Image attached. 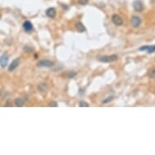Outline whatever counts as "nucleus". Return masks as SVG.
Here are the masks:
<instances>
[{
  "instance_id": "obj_1",
  "label": "nucleus",
  "mask_w": 155,
  "mask_h": 155,
  "mask_svg": "<svg viewBox=\"0 0 155 155\" xmlns=\"http://www.w3.org/2000/svg\"><path fill=\"white\" fill-rule=\"evenodd\" d=\"M118 59V56L115 54H112L110 56H103L99 59V61L102 63H112Z\"/></svg>"
},
{
  "instance_id": "obj_2",
  "label": "nucleus",
  "mask_w": 155,
  "mask_h": 155,
  "mask_svg": "<svg viewBox=\"0 0 155 155\" xmlns=\"http://www.w3.org/2000/svg\"><path fill=\"white\" fill-rule=\"evenodd\" d=\"M54 65L53 62L50 60H47V59H42V60H40L38 61L37 63V67H50Z\"/></svg>"
},
{
  "instance_id": "obj_3",
  "label": "nucleus",
  "mask_w": 155,
  "mask_h": 155,
  "mask_svg": "<svg viewBox=\"0 0 155 155\" xmlns=\"http://www.w3.org/2000/svg\"><path fill=\"white\" fill-rule=\"evenodd\" d=\"M131 26L133 28H138L141 24V19L137 16H134L131 20Z\"/></svg>"
},
{
  "instance_id": "obj_4",
  "label": "nucleus",
  "mask_w": 155,
  "mask_h": 155,
  "mask_svg": "<svg viewBox=\"0 0 155 155\" xmlns=\"http://www.w3.org/2000/svg\"><path fill=\"white\" fill-rule=\"evenodd\" d=\"M8 60H9V56L7 54H3L0 57V65L3 68L6 67V66H7Z\"/></svg>"
},
{
  "instance_id": "obj_5",
  "label": "nucleus",
  "mask_w": 155,
  "mask_h": 155,
  "mask_svg": "<svg viewBox=\"0 0 155 155\" xmlns=\"http://www.w3.org/2000/svg\"><path fill=\"white\" fill-rule=\"evenodd\" d=\"M112 21H113L114 24L115 25H117V26H120V25H122L123 23H124V20H123L122 17L117 14H114V16H112Z\"/></svg>"
},
{
  "instance_id": "obj_6",
  "label": "nucleus",
  "mask_w": 155,
  "mask_h": 155,
  "mask_svg": "<svg viewBox=\"0 0 155 155\" xmlns=\"http://www.w3.org/2000/svg\"><path fill=\"white\" fill-rule=\"evenodd\" d=\"M20 58H16V59H14V60L12 61V63L10 64L9 67H8V71L9 72L14 71V70L19 66V64H20Z\"/></svg>"
},
{
  "instance_id": "obj_7",
  "label": "nucleus",
  "mask_w": 155,
  "mask_h": 155,
  "mask_svg": "<svg viewBox=\"0 0 155 155\" xmlns=\"http://www.w3.org/2000/svg\"><path fill=\"white\" fill-rule=\"evenodd\" d=\"M133 7H134V10L136 12H141L144 10L143 3H142L141 1H139V0L135 1L134 3H133Z\"/></svg>"
},
{
  "instance_id": "obj_8",
  "label": "nucleus",
  "mask_w": 155,
  "mask_h": 155,
  "mask_svg": "<svg viewBox=\"0 0 155 155\" xmlns=\"http://www.w3.org/2000/svg\"><path fill=\"white\" fill-rule=\"evenodd\" d=\"M23 28L26 32H30L33 30V24L29 20H26L23 24Z\"/></svg>"
},
{
  "instance_id": "obj_9",
  "label": "nucleus",
  "mask_w": 155,
  "mask_h": 155,
  "mask_svg": "<svg viewBox=\"0 0 155 155\" xmlns=\"http://www.w3.org/2000/svg\"><path fill=\"white\" fill-rule=\"evenodd\" d=\"M55 15H56V10H55L54 7H50L46 11V16H47L48 17L54 18L55 16Z\"/></svg>"
},
{
  "instance_id": "obj_10",
  "label": "nucleus",
  "mask_w": 155,
  "mask_h": 155,
  "mask_svg": "<svg viewBox=\"0 0 155 155\" xmlns=\"http://www.w3.org/2000/svg\"><path fill=\"white\" fill-rule=\"evenodd\" d=\"M76 29H77V31L79 32V33H83V32L85 31V27H84V25L81 22H77V23H76Z\"/></svg>"
},
{
  "instance_id": "obj_11",
  "label": "nucleus",
  "mask_w": 155,
  "mask_h": 155,
  "mask_svg": "<svg viewBox=\"0 0 155 155\" xmlns=\"http://www.w3.org/2000/svg\"><path fill=\"white\" fill-rule=\"evenodd\" d=\"M24 101L23 100L22 98H20V97H18V98H16V100H15V104H16V107H23L24 106Z\"/></svg>"
},
{
  "instance_id": "obj_12",
  "label": "nucleus",
  "mask_w": 155,
  "mask_h": 155,
  "mask_svg": "<svg viewBox=\"0 0 155 155\" xmlns=\"http://www.w3.org/2000/svg\"><path fill=\"white\" fill-rule=\"evenodd\" d=\"M79 106L80 107H89V105L86 102V101H80L79 102Z\"/></svg>"
},
{
  "instance_id": "obj_13",
  "label": "nucleus",
  "mask_w": 155,
  "mask_h": 155,
  "mask_svg": "<svg viewBox=\"0 0 155 155\" xmlns=\"http://www.w3.org/2000/svg\"><path fill=\"white\" fill-rule=\"evenodd\" d=\"M149 76L151 78H155V68H153L149 72Z\"/></svg>"
},
{
  "instance_id": "obj_14",
  "label": "nucleus",
  "mask_w": 155,
  "mask_h": 155,
  "mask_svg": "<svg viewBox=\"0 0 155 155\" xmlns=\"http://www.w3.org/2000/svg\"><path fill=\"white\" fill-rule=\"evenodd\" d=\"M147 51H148V53H149V54H151V53L154 52L155 51V45L154 46H149Z\"/></svg>"
},
{
  "instance_id": "obj_15",
  "label": "nucleus",
  "mask_w": 155,
  "mask_h": 155,
  "mask_svg": "<svg viewBox=\"0 0 155 155\" xmlns=\"http://www.w3.org/2000/svg\"><path fill=\"white\" fill-rule=\"evenodd\" d=\"M113 98H114L113 97H107V99L103 100L102 102H103V103H108V102H110V101H111L112 100H113Z\"/></svg>"
},
{
  "instance_id": "obj_16",
  "label": "nucleus",
  "mask_w": 155,
  "mask_h": 155,
  "mask_svg": "<svg viewBox=\"0 0 155 155\" xmlns=\"http://www.w3.org/2000/svg\"><path fill=\"white\" fill-rule=\"evenodd\" d=\"M76 75V72H70L68 73V75H67V76H68L69 78H73V77H75Z\"/></svg>"
},
{
  "instance_id": "obj_17",
  "label": "nucleus",
  "mask_w": 155,
  "mask_h": 155,
  "mask_svg": "<svg viewBox=\"0 0 155 155\" xmlns=\"http://www.w3.org/2000/svg\"><path fill=\"white\" fill-rule=\"evenodd\" d=\"M88 2H89L88 0H79V4L84 6V5H86L88 3Z\"/></svg>"
},
{
  "instance_id": "obj_18",
  "label": "nucleus",
  "mask_w": 155,
  "mask_h": 155,
  "mask_svg": "<svg viewBox=\"0 0 155 155\" xmlns=\"http://www.w3.org/2000/svg\"><path fill=\"white\" fill-rule=\"evenodd\" d=\"M50 107H58V104H57L56 101H51V102L50 103Z\"/></svg>"
},
{
  "instance_id": "obj_19",
  "label": "nucleus",
  "mask_w": 155,
  "mask_h": 155,
  "mask_svg": "<svg viewBox=\"0 0 155 155\" xmlns=\"http://www.w3.org/2000/svg\"><path fill=\"white\" fill-rule=\"evenodd\" d=\"M24 50H25V51H27V52H30V51H33V49L29 48L28 46H25V47H24Z\"/></svg>"
}]
</instances>
